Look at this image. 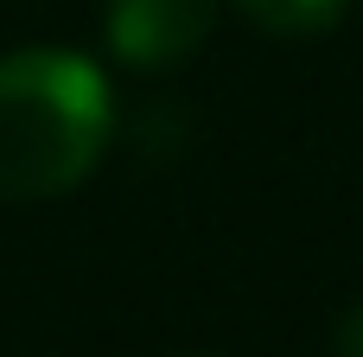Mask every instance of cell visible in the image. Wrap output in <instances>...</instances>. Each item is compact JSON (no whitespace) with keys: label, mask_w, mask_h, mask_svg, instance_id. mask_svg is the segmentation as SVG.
<instances>
[{"label":"cell","mask_w":363,"mask_h":357,"mask_svg":"<svg viewBox=\"0 0 363 357\" xmlns=\"http://www.w3.org/2000/svg\"><path fill=\"white\" fill-rule=\"evenodd\" d=\"M345 6L351 0H236V13L274 38H319L345 19Z\"/></svg>","instance_id":"obj_3"},{"label":"cell","mask_w":363,"mask_h":357,"mask_svg":"<svg viewBox=\"0 0 363 357\" xmlns=\"http://www.w3.org/2000/svg\"><path fill=\"white\" fill-rule=\"evenodd\" d=\"M332 357H363V300H351L345 319L332 326Z\"/></svg>","instance_id":"obj_4"},{"label":"cell","mask_w":363,"mask_h":357,"mask_svg":"<svg viewBox=\"0 0 363 357\" xmlns=\"http://www.w3.org/2000/svg\"><path fill=\"white\" fill-rule=\"evenodd\" d=\"M115 141L108 70L70 45H19L0 57V204L77 192Z\"/></svg>","instance_id":"obj_1"},{"label":"cell","mask_w":363,"mask_h":357,"mask_svg":"<svg viewBox=\"0 0 363 357\" xmlns=\"http://www.w3.org/2000/svg\"><path fill=\"white\" fill-rule=\"evenodd\" d=\"M217 32V0H102V45L128 70H179Z\"/></svg>","instance_id":"obj_2"}]
</instances>
